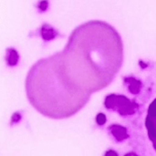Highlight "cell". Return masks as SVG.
Instances as JSON below:
<instances>
[{"mask_svg":"<svg viewBox=\"0 0 156 156\" xmlns=\"http://www.w3.org/2000/svg\"><path fill=\"white\" fill-rule=\"evenodd\" d=\"M60 69L74 88L92 94L109 86L123 62V43L109 23L90 20L77 27L62 51Z\"/></svg>","mask_w":156,"mask_h":156,"instance_id":"cell-1","label":"cell"},{"mask_svg":"<svg viewBox=\"0 0 156 156\" xmlns=\"http://www.w3.org/2000/svg\"><path fill=\"white\" fill-rule=\"evenodd\" d=\"M26 93L29 103L40 114L55 120L72 117L90 101L91 94L81 91L66 80L58 53L40 58L28 70Z\"/></svg>","mask_w":156,"mask_h":156,"instance_id":"cell-2","label":"cell"},{"mask_svg":"<svg viewBox=\"0 0 156 156\" xmlns=\"http://www.w3.org/2000/svg\"><path fill=\"white\" fill-rule=\"evenodd\" d=\"M104 105L107 109L115 111L122 116L133 115L137 110V104L123 95L110 94L105 98Z\"/></svg>","mask_w":156,"mask_h":156,"instance_id":"cell-3","label":"cell"},{"mask_svg":"<svg viewBox=\"0 0 156 156\" xmlns=\"http://www.w3.org/2000/svg\"><path fill=\"white\" fill-rule=\"evenodd\" d=\"M112 134L115 137V139L118 142H122L128 138V133L126 128L123 126H121L119 124H112L109 127Z\"/></svg>","mask_w":156,"mask_h":156,"instance_id":"cell-4","label":"cell"},{"mask_svg":"<svg viewBox=\"0 0 156 156\" xmlns=\"http://www.w3.org/2000/svg\"><path fill=\"white\" fill-rule=\"evenodd\" d=\"M125 82L128 83V89L130 90L131 93L133 94H138L141 90V87H142V83L140 80L134 79V78H126L124 79Z\"/></svg>","mask_w":156,"mask_h":156,"instance_id":"cell-5","label":"cell"},{"mask_svg":"<svg viewBox=\"0 0 156 156\" xmlns=\"http://www.w3.org/2000/svg\"><path fill=\"white\" fill-rule=\"evenodd\" d=\"M12 52H10V49L8 50V52H6V58H5V61H6V64H8L9 66L13 67V66H16L17 64V61H18V55L17 53L16 52V50H13L11 49Z\"/></svg>","mask_w":156,"mask_h":156,"instance_id":"cell-6","label":"cell"},{"mask_svg":"<svg viewBox=\"0 0 156 156\" xmlns=\"http://www.w3.org/2000/svg\"><path fill=\"white\" fill-rule=\"evenodd\" d=\"M106 122H107V118H106V116L103 113L101 112V113L97 114V116H96V122L99 125H103V124H105Z\"/></svg>","mask_w":156,"mask_h":156,"instance_id":"cell-7","label":"cell"},{"mask_svg":"<svg viewBox=\"0 0 156 156\" xmlns=\"http://www.w3.org/2000/svg\"><path fill=\"white\" fill-rule=\"evenodd\" d=\"M105 156H119V155H118V154H117V153H116L115 151L110 150V151L106 152V154H105Z\"/></svg>","mask_w":156,"mask_h":156,"instance_id":"cell-8","label":"cell"},{"mask_svg":"<svg viewBox=\"0 0 156 156\" xmlns=\"http://www.w3.org/2000/svg\"><path fill=\"white\" fill-rule=\"evenodd\" d=\"M125 156H137L135 154H133V153H131V154H126Z\"/></svg>","mask_w":156,"mask_h":156,"instance_id":"cell-9","label":"cell"},{"mask_svg":"<svg viewBox=\"0 0 156 156\" xmlns=\"http://www.w3.org/2000/svg\"><path fill=\"white\" fill-rule=\"evenodd\" d=\"M154 148H156V146H154Z\"/></svg>","mask_w":156,"mask_h":156,"instance_id":"cell-10","label":"cell"}]
</instances>
